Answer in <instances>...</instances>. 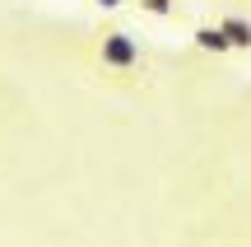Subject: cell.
Masks as SVG:
<instances>
[{
    "label": "cell",
    "instance_id": "4",
    "mask_svg": "<svg viewBox=\"0 0 251 247\" xmlns=\"http://www.w3.org/2000/svg\"><path fill=\"white\" fill-rule=\"evenodd\" d=\"M135 5H140L144 14H153V19H172L177 14V0H135Z\"/></svg>",
    "mask_w": 251,
    "mask_h": 247
},
{
    "label": "cell",
    "instance_id": "3",
    "mask_svg": "<svg viewBox=\"0 0 251 247\" xmlns=\"http://www.w3.org/2000/svg\"><path fill=\"white\" fill-rule=\"evenodd\" d=\"M191 47H196V52H214V56H228V52H233L228 37L219 33V24H200L196 33H191Z\"/></svg>",
    "mask_w": 251,
    "mask_h": 247
},
{
    "label": "cell",
    "instance_id": "2",
    "mask_svg": "<svg viewBox=\"0 0 251 247\" xmlns=\"http://www.w3.org/2000/svg\"><path fill=\"white\" fill-rule=\"evenodd\" d=\"M219 33L228 37V47H233V52H251V19L224 14V19H219Z\"/></svg>",
    "mask_w": 251,
    "mask_h": 247
},
{
    "label": "cell",
    "instance_id": "5",
    "mask_svg": "<svg viewBox=\"0 0 251 247\" xmlns=\"http://www.w3.org/2000/svg\"><path fill=\"white\" fill-rule=\"evenodd\" d=\"M98 9H121V0H93Z\"/></svg>",
    "mask_w": 251,
    "mask_h": 247
},
{
    "label": "cell",
    "instance_id": "1",
    "mask_svg": "<svg viewBox=\"0 0 251 247\" xmlns=\"http://www.w3.org/2000/svg\"><path fill=\"white\" fill-rule=\"evenodd\" d=\"M93 61H98L102 75H112V80H135V75H144V47L135 33H126V28H102L98 37H93Z\"/></svg>",
    "mask_w": 251,
    "mask_h": 247
}]
</instances>
